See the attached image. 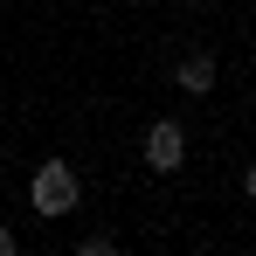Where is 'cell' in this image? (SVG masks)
<instances>
[{"label":"cell","instance_id":"4","mask_svg":"<svg viewBox=\"0 0 256 256\" xmlns=\"http://www.w3.org/2000/svg\"><path fill=\"white\" fill-rule=\"evenodd\" d=\"M76 256H125V250H118L111 236H84V242H76Z\"/></svg>","mask_w":256,"mask_h":256},{"label":"cell","instance_id":"3","mask_svg":"<svg viewBox=\"0 0 256 256\" xmlns=\"http://www.w3.org/2000/svg\"><path fill=\"white\" fill-rule=\"evenodd\" d=\"M173 90H187V97H208L214 90V56H180V70H173Z\"/></svg>","mask_w":256,"mask_h":256},{"label":"cell","instance_id":"8","mask_svg":"<svg viewBox=\"0 0 256 256\" xmlns=\"http://www.w3.org/2000/svg\"><path fill=\"white\" fill-rule=\"evenodd\" d=\"M132 7H138V0H132Z\"/></svg>","mask_w":256,"mask_h":256},{"label":"cell","instance_id":"7","mask_svg":"<svg viewBox=\"0 0 256 256\" xmlns=\"http://www.w3.org/2000/svg\"><path fill=\"white\" fill-rule=\"evenodd\" d=\"M180 7H208V0H180Z\"/></svg>","mask_w":256,"mask_h":256},{"label":"cell","instance_id":"5","mask_svg":"<svg viewBox=\"0 0 256 256\" xmlns=\"http://www.w3.org/2000/svg\"><path fill=\"white\" fill-rule=\"evenodd\" d=\"M0 256H21V242H14V228H0Z\"/></svg>","mask_w":256,"mask_h":256},{"label":"cell","instance_id":"1","mask_svg":"<svg viewBox=\"0 0 256 256\" xmlns=\"http://www.w3.org/2000/svg\"><path fill=\"white\" fill-rule=\"evenodd\" d=\"M76 201H84L76 166H70V160H42V166H35V180H28V208H35V214H70Z\"/></svg>","mask_w":256,"mask_h":256},{"label":"cell","instance_id":"2","mask_svg":"<svg viewBox=\"0 0 256 256\" xmlns=\"http://www.w3.org/2000/svg\"><path fill=\"white\" fill-rule=\"evenodd\" d=\"M146 166L152 173H180L187 166V125L180 118H152L146 125Z\"/></svg>","mask_w":256,"mask_h":256},{"label":"cell","instance_id":"6","mask_svg":"<svg viewBox=\"0 0 256 256\" xmlns=\"http://www.w3.org/2000/svg\"><path fill=\"white\" fill-rule=\"evenodd\" d=\"M242 194H250V201H256V160H250V166H242Z\"/></svg>","mask_w":256,"mask_h":256}]
</instances>
